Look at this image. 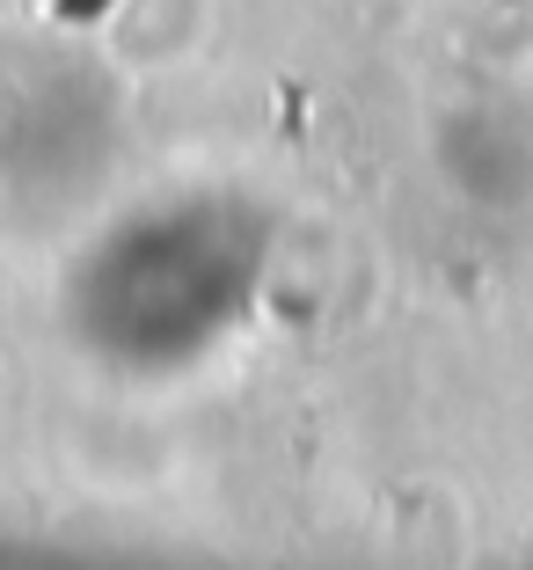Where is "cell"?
<instances>
[{
    "label": "cell",
    "instance_id": "cell-1",
    "mask_svg": "<svg viewBox=\"0 0 533 570\" xmlns=\"http://www.w3.org/2000/svg\"><path fill=\"white\" fill-rule=\"evenodd\" d=\"M110 0H51V16H67V22H96Z\"/></svg>",
    "mask_w": 533,
    "mask_h": 570
}]
</instances>
